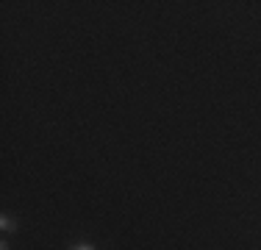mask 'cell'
Segmentation results:
<instances>
[{
  "label": "cell",
  "mask_w": 261,
  "mask_h": 250,
  "mask_svg": "<svg viewBox=\"0 0 261 250\" xmlns=\"http://www.w3.org/2000/svg\"><path fill=\"white\" fill-rule=\"evenodd\" d=\"M0 250H9V242H0Z\"/></svg>",
  "instance_id": "cell-3"
},
{
  "label": "cell",
  "mask_w": 261,
  "mask_h": 250,
  "mask_svg": "<svg viewBox=\"0 0 261 250\" xmlns=\"http://www.w3.org/2000/svg\"><path fill=\"white\" fill-rule=\"evenodd\" d=\"M70 250H95L92 245H75V247H70Z\"/></svg>",
  "instance_id": "cell-2"
},
{
  "label": "cell",
  "mask_w": 261,
  "mask_h": 250,
  "mask_svg": "<svg viewBox=\"0 0 261 250\" xmlns=\"http://www.w3.org/2000/svg\"><path fill=\"white\" fill-rule=\"evenodd\" d=\"M0 225H3V231H14V222L9 217H0Z\"/></svg>",
  "instance_id": "cell-1"
}]
</instances>
